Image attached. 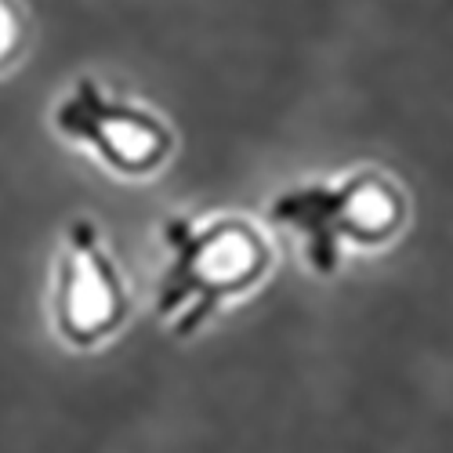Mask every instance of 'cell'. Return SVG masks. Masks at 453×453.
I'll return each mask as SVG.
<instances>
[{"instance_id":"6da1fadb","label":"cell","mask_w":453,"mask_h":453,"mask_svg":"<svg viewBox=\"0 0 453 453\" xmlns=\"http://www.w3.org/2000/svg\"><path fill=\"white\" fill-rule=\"evenodd\" d=\"M164 273L157 280V316L174 342L196 337L221 305L250 294L269 273V243L240 214H167L160 221Z\"/></svg>"},{"instance_id":"277c9868","label":"cell","mask_w":453,"mask_h":453,"mask_svg":"<svg viewBox=\"0 0 453 453\" xmlns=\"http://www.w3.org/2000/svg\"><path fill=\"white\" fill-rule=\"evenodd\" d=\"M131 290L120 261L112 257L91 218H73L62 233L51 290L55 334L73 349H98L124 326Z\"/></svg>"},{"instance_id":"3957f363","label":"cell","mask_w":453,"mask_h":453,"mask_svg":"<svg viewBox=\"0 0 453 453\" xmlns=\"http://www.w3.org/2000/svg\"><path fill=\"white\" fill-rule=\"evenodd\" d=\"M51 131L120 178H149L174 157V131L153 105L77 77L48 112Z\"/></svg>"},{"instance_id":"5b68a950","label":"cell","mask_w":453,"mask_h":453,"mask_svg":"<svg viewBox=\"0 0 453 453\" xmlns=\"http://www.w3.org/2000/svg\"><path fill=\"white\" fill-rule=\"evenodd\" d=\"M29 48V15L22 0H0V77L22 62Z\"/></svg>"},{"instance_id":"7a4b0ae2","label":"cell","mask_w":453,"mask_h":453,"mask_svg":"<svg viewBox=\"0 0 453 453\" xmlns=\"http://www.w3.org/2000/svg\"><path fill=\"white\" fill-rule=\"evenodd\" d=\"M265 218L301 240L316 276H334L349 247H373L399 229L403 200L381 174L356 171L337 181H301L283 188L269 200Z\"/></svg>"}]
</instances>
